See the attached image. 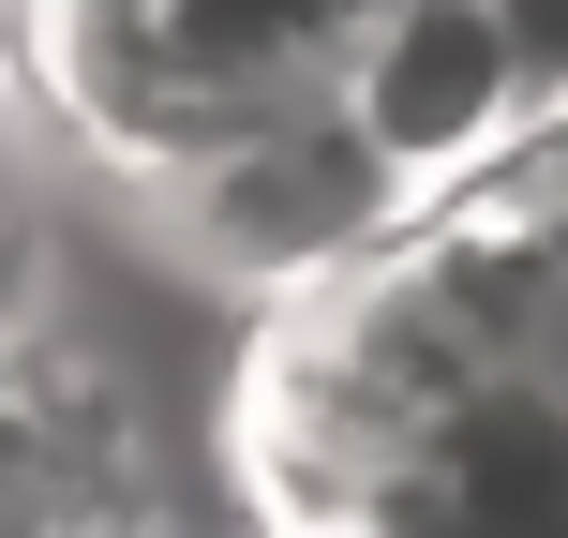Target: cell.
Wrapping results in <instances>:
<instances>
[{
    "instance_id": "cell-1",
    "label": "cell",
    "mask_w": 568,
    "mask_h": 538,
    "mask_svg": "<svg viewBox=\"0 0 568 538\" xmlns=\"http://www.w3.org/2000/svg\"><path fill=\"white\" fill-rule=\"evenodd\" d=\"M225 494L255 538H568V284L434 195L359 270L255 300Z\"/></svg>"
},
{
    "instance_id": "cell-2",
    "label": "cell",
    "mask_w": 568,
    "mask_h": 538,
    "mask_svg": "<svg viewBox=\"0 0 568 538\" xmlns=\"http://www.w3.org/2000/svg\"><path fill=\"white\" fill-rule=\"evenodd\" d=\"M150 210H165V240L210 284L284 300V284H329V270H359L374 240H404L434 195L359 135V105L314 75V90H284V105H255L240 135H210L180 180H150Z\"/></svg>"
},
{
    "instance_id": "cell-3",
    "label": "cell",
    "mask_w": 568,
    "mask_h": 538,
    "mask_svg": "<svg viewBox=\"0 0 568 538\" xmlns=\"http://www.w3.org/2000/svg\"><path fill=\"white\" fill-rule=\"evenodd\" d=\"M329 90L359 105V135L389 150L419 195L479 180L494 150H524V120H539V60H524V30L494 16V0H374V16L344 30Z\"/></svg>"
},
{
    "instance_id": "cell-4",
    "label": "cell",
    "mask_w": 568,
    "mask_h": 538,
    "mask_svg": "<svg viewBox=\"0 0 568 538\" xmlns=\"http://www.w3.org/2000/svg\"><path fill=\"white\" fill-rule=\"evenodd\" d=\"M449 195L479 210V225L509 240L524 270H554V284H568V105H539V120H524V150H494L479 180H449Z\"/></svg>"
},
{
    "instance_id": "cell-5",
    "label": "cell",
    "mask_w": 568,
    "mask_h": 538,
    "mask_svg": "<svg viewBox=\"0 0 568 538\" xmlns=\"http://www.w3.org/2000/svg\"><path fill=\"white\" fill-rule=\"evenodd\" d=\"M225 16L255 30L270 60H300V75H329V60H344V30H359L374 0H225Z\"/></svg>"
},
{
    "instance_id": "cell-6",
    "label": "cell",
    "mask_w": 568,
    "mask_h": 538,
    "mask_svg": "<svg viewBox=\"0 0 568 538\" xmlns=\"http://www.w3.org/2000/svg\"><path fill=\"white\" fill-rule=\"evenodd\" d=\"M494 16H509L524 60H539V105H568V0H494Z\"/></svg>"
}]
</instances>
